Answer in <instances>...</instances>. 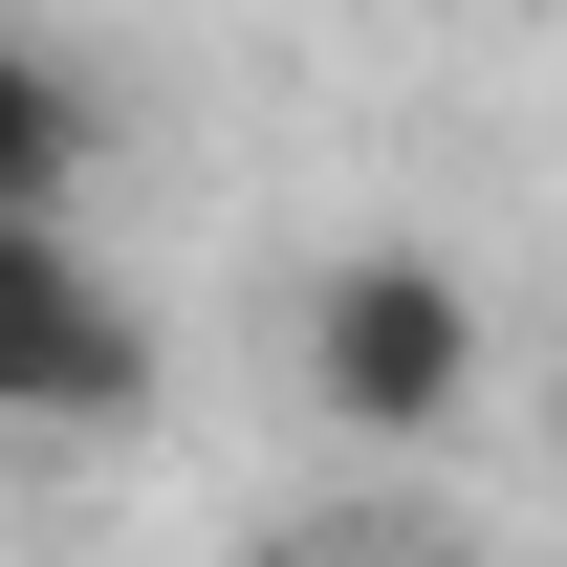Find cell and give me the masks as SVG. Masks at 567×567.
I'll return each mask as SVG.
<instances>
[{"mask_svg":"<svg viewBox=\"0 0 567 567\" xmlns=\"http://www.w3.org/2000/svg\"><path fill=\"white\" fill-rule=\"evenodd\" d=\"M306 415L371 436V458H415V436L481 415V284L436 262V240H371V262L306 284Z\"/></svg>","mask_w":567,"mask_h":567,"instance_id":"obj_1","label":"cell"},{"mask_svg":"<svg viewBox=\"0 0 567 567\" xmlns=\"http://www.w3.org/2000/svg\"><path fill=\"white\" fill-rule=\"evenodd\" d=\"M153 306L87 262V218H0V436H132Z\"/></svg>","mask_w":567,"mask_h":567,"instance_id":"obj_2","label":"cell"},{"mask_svg":"<svg viewBox=\"0 0 567 567\" xmlns=\"http://www.w3.org/2000/svg\"><path fill=\"white\" fill-rule=\"evenodd\" d=\"M87 153H110V110H87L66 44H0V218H66Z\"/></svg>","mask_w":567,"mask_h":567,"instance_id":"obj_3","label":"cell"},{"mask_svg":"<svg viewBox=\"0 0 567 567\" xmlns=\"http://www.w3.org/2000/svg\"><path fill=\"white\" fill-rule=\"evenodd\" d=\"M284 567H458L436 524H328V546H284Z\"/></svg>","mask_w":567,"mask_h":567,"instance_id":"obj_4","label":"cell"}]
</instances>
